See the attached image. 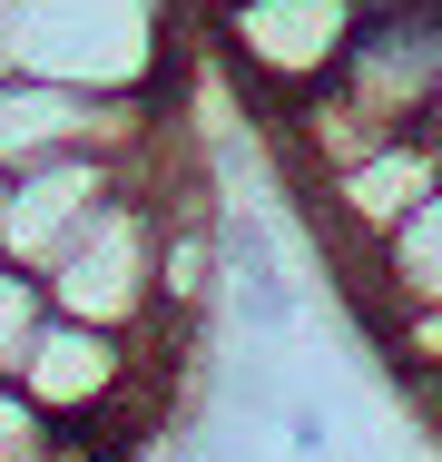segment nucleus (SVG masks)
I'll return each instance as SVG.
<instances>
[{"label": "nucleus", "mask_w": 442, "mask_h": 462, "mask_svg": "<svg viewBox=\"0 0 442 462\" xmlns=\"http://www.w3.org/2000/svg\"><path fill=\"white\" fill-rule=\"evenodd\" d=\"M40 315H50V285L30 276L20 256H0V374H20L30 335H40Z\"/></svg>", "instance_id": "obj_9"}, {"label": "nucleus", "mask_w": 442, "mask_h": 462, "mask_svg": "<svg viewBox=\"0 0 442 462\" xmlns=\"http://www.w3.org/2000/svg\"><path fill=\"white\" fill-rule=\"evenodd\" d=\"M50 305L79 315V325H118V335H148L158 325V197L148 187H118L79 236L40 266Z\"/></svg>", "instance_id": "obj_2"}, {"label": "nucleus", "mask_w": 442, "mask_h": 462, "mask_svg": "<svg viewBox=\"0 0 442 462\" xmlns=\"http://www.w3.org/2000/svg\"><path fill=\"white\" fill-rule=\"evenodd\" d=\"M0 187H10V178H0Z\"/></svg>", "instance_id": "obj_12"}, {"label": "nucleus", "mask_w": 442, "mask_h": 462, "mask_svg": "<svg viewBox=\"0 0 442 462\" xmlns=\"http://www.w3.org/2000/svg\"><path fill=\"white\" fill-rule=\"evenodd\" d=\"M364 10H442V0H364Z\"/></svg>", "instance_id": "obj_11"}, {"label": "nucleus", "mask_w": 442, "mask_h": 462, "mask_svg": "<svg viewBox=\"0 0 442 462\" xmlns=\"http://www.w3.org/2000/svg\"><path fill=\"white\" fill-rule=\"evenodd\" d=\"M364 266H373V295H383V305H442V187L364 256Z\"/></svg>", "instance_id": "obj_8"}, {"label": "nucleus", "mask_w": 442, "mask_h": 462, "mask_svg": "<svg viewBox=\"0 0 442 462\" xmlns=\"http://www.w3.org/2000/svg\"><path fill=\"white\" fill-rule=\"evenodd\" d=\"M226 315H236V335H256V345H285L295 325H305V295L285 276V256H275V226L265 217H226Z\"/></svg>", "instance_id": "obj_7"}, {"label": "nucleus", "mask_w": 442, "mask_h": 462, "mask_svg": "<svg viewBox=\"0 0 442 462\" xmlns=\"http://www.w3.org/2000/svg\"><path fill=\"white\" fill-rule=\"evenodd\" d=\"M168 128V98L138 89H69V79H0V178L10 168H40V158H69V148H118V158H148Z\"/></svg>", "instance_id": "obj_4"}, {"label": "nucleus", "mask_w": 442, "mask_h": 462, "mask_svg": "<svg viewBox=\"0 0 442 462\" xmlns=\"http://www.w3.org/2000/svg\"><path fill=\"white\" fill-rule=\"evenodd\" d=\"M433 187H442V128H403V138L364 148L354 168L315 178V226H325V246H335L345 266H364Z\"/></svg>", "instance_id": "obj_5"}, {"label": "nucleus", "mask_w": 442, "mask_h": 462, "mask_svg": "<svg viewBox=\"0 0 442 462\" xmlns=\"http://www.w3.org/2000/svg\"><path fill=\"white\" fill-rule=\"evenodd\" d=\"M50 443H60V423L20 393V374H0V462H40Z\"/></svg>", "instance_id": "obj_10"}, {"label": "nucleus", "mask_w": 442, "mask_h": 462, "mask_svg": "<svg viewBox=\"0 0 442 462\" xmlns=\"http://www.w3.org/2000/svg\"><path fill=\"white\" fill-rule=\"evenodd\" d=\"M354 30H364V0H216V60L275 108L325 89Z\"/></svg>", "instance_id": "obj_3"}, {"label": "nucleus", "mask_w": 442, "mask_h": 462, "mask_svg": "<svg viewBox=\"0 0 442 462\" xmlns=\"http://www.w3.org/2000/svg\"><path fill=\"white\" fill-rule=\"evenodd\" d=\"M118 187H138V158H118V148H69V158H40V168H10V187H0V256H20L40 276Z\"/></svg>", "instance_id": "obj_6"}, {"label": "nucleus", "mask_w": 442, "mask_h": 462, "mask_svg": "<svg viewBox=\"0 0 442 462\" xmlns=\"http://www.w3.org/2000/svg\"><path fill=\"white\" fill-rule=\"evenodd\" d=\"M69 79V89L168 98L187 69L177 0H0V79Z\"/></svg>", "instance_id": "obj_1"}]
</instances>
